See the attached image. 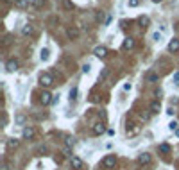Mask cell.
<instances>
[{
  "label": "cell",
  "instance_id": "6da1fadb",
  "mask_svg": "<svg viewBox=\"0 0 179 170\" xmlns=\"http://www.w3.org/2000/svg\"><path fill=\"white\" fill-rule=\"evenodd\" d=\"M40 84L45 86V88H49V86L54 84V77H52L50 73H41V75H40Z\"/></svg>",
  "mask_w": 179,
  "mask_h": 170
},
{
  "label": "cell",
  "instance_id": "7a4b0ae2",
  "mask_svg": "<svg viewBox=\"0 0 179 170\" xmlns=\"http://www.w3.org/2000/svg\"><path fill=\"white\" fill-rule=\"evenodd\" d=\"M115 165H116L115 154H109V156H106L102 159V167H104V168H115Z\"/></svg>",
  "mask_w": 179,
  "mask_h": 170
},
{
  "label": "cell",
  "instance_id": "3957f363",
  "mask_svg": "<svg viewBox=\"0 0 179 170\" xmlns=\"http://www.w3.org/2000/svg\"><path fill=\"white\" fill-rule=\"evenodd\" d=\"M21 136H23V140H32V138L36 136V129L32 127V125H27V127H23Z\"/></svg>",
  "mask_w": 179,
  "mask_h": 170
},
{
  "label": "cell",
  "instance_id": "277c9868",
  "mask_svg": "<svg viewBox=\"0 0 179 170\" xmlns=\"http://www.w3.org/2000/svg\"><path fill=\"white\" fill-rule=\"evenodd\" d=\"M52 95H50L49 92H41V95H40V102H41L43 106H49V104H52Z\"/></svg>",
  "mask_w": 179,
  "mask_h": 170
},
{
  "label": "cell",
  "instance_id": "5b68a950",
  "mask_svg": "<svg viewBox=\"0 0 179 170\" xmlns=\"http://www.w3.org/2000/svg\"><path fill=\"white\" fill-rule=\"evenodd\" d=\"M92 131H93V135H95V136H100L104 131H106V125H104L102 122H97V124H93Z\"/></svg>",
  "mask_w": 179,
  "mask_h": 170
},
{
  "label": "cell",
  "instance_id": "8992f818",
  "mask_svg": "<svg viewBox=\"0 0 179 170\" xmlns=\"http://www.w3.org/2000/svg\"><path fill=\"white\" fill-rule=\"evenodd\" d=\"M138 133H140V125H138V124H133V122L127 124V135L129 136H136Z\"/></svg>",
  "mask_w": 179,
  "mask_h": 170
},
{
  "label": "cell",
  "instance_id": "52a82bcc",
  "mask_svg": "<svg viewBox=\"0 0 179 170\" xmlns=\"http://www.w3.org/2000/svg\"><path fill=\"white\" fill-rule=\"evenodd\" d=\"M66 36H68V40H77L79 38V29L77 27H68L66 29Z\"/></svg>",
  "mask_w": 179,
  "mask_h": 170
},
{
  "label": "cell",
  "instance_id": "ba28073f",
  "mask_svg": "<svg viewBox=\"0 0 179 170\" xmlns=\"http://www.w3.org/2000/svg\"><path fill=\"white\" fill-rule=\"evenodd\" d=\"M168 52H170V54L179 52V40H177V38H174V40L168 43Z\"/></svg>",
  "mask_w": 179,
  "mask_h": 170
},
{
  "label": "cell",
  "instance_id": "9c48e42d",
  "mask_svg": "<svg viewBox=\"0 0 179 170\" xmlns=\"http://www.w3.org/2000/svg\"><path fill=\"white\" fill-rule=\"evenodd\" d=\"M6 68H7V72H16L18 70V61L16 59H9L6 63Z\"/></svg>",
  "mask_w": 179,
  "mask_h": 170
},
{
  "label": "cell",
  "instance_id": "30bf717a",
  "mask_svg": "<svg viewBox=\"0 0 179 170\" xmlns=\"http://www.w3.org/2000/svg\"><path fill=\"white\" fill-rule=\"evenodd\" d=\"M149 111L152 115H156L161 111V104H159V100H154V102H150V107H149Z\"/></svg>",
  "mask_w": 179,
  "mask_h": 170
},
{
  "label": "cell",
  "instance_id": "8fae6325",
  "mask_svg": "<svg viewBox=\"0 0 179 170\" xmlns=\"http://www.w3.org/2000/svg\"><path fill=\"white\" fill-rule=\"evenodd\" d=\"M70 165H72V168H81L82 167V159L77 156H72L70 158Z\"/></svg>",
  "mask_w": 179,
  "mask_h": 170
},
{
  "label": "cell",
  "instance_id": "7c38bea8",
  "mask_svg": "<svg viewBox=\"0 0 179 170\" xmlns=\"http://www.w3.org/2000/svg\"><path fill=\"white\" fill-rule=\"evenodd\" d=\"M93 54H95L97 57H100V59H102V57H106V56H107V49H106V47H97V49L93 50Z\"/></svg>",
  "mask_w": 179,
  "mask_h": 170
},
{
  "label": "cell",
  "instance_id": "4fadbf2b",
  "mask_svg": "<svg viewBox=\"0 0 179 170\" xmlns=\"http://www.w3.org/2000/svg\"><path fill=\"white\" fill-rule=\"evenodd\" d=\"M138 163L140 165H149L150 163V154H147V152L140 154V156H138Z\"/></svg>",
  "mask_w": 179,
  "mask_h": 170
},
{
  "label": "cell",
  "instance_id": "5bb4252c",
  "mask_svg": "<svg viewBox=\"0 0 179 170\" xmlns=\"http://www.w3.org/2000/svg\"><path fill=\"white\" fill-rule=\"evenodd\" d=\"M133 47H134V40H133V38H125L124 43H122V49H124V50H131Z\"/></svg>",
  "mask_w": 179,
  "mask_h": 170
},
{
  "label": "cell",
  "instance_id": "9a60e30c",
  "mask_svg": "<svg viewBox=\"0 0 179 170\" xmlns=\"http://www.w3.org/2000/svg\"><path fill=\"white\" fill-rule=\"evenodd\" d=\"M75 143H77V140H75L73 136H66V138H64V145H66V149H72Z\"/></svg>",
  "mask_w": 179,
  "mask_h": 170
},
{
  "label": "cell",
  "instance_id": "2e32d148",
  "mask_svg": "<svg viewBox=\"0 0 179 170\" xmlns=\"http://www.w3.org/2000/svg\"><path fill=\"white\" fill-rule=\"evenodd\" d=\"M6 145H7V149H16V147L20 145V140H16V138H9Z\"/></svg>",
  "mask_w": 179,
  "mask_h": 170
},
{
  "label": "cell",
  "instance_id": "e0dca14e",
  "mask_svg": "<svg viewBox=\"0 0 179 170\" xmlns=\"http://www.w3.org/2000/svg\"><path fill=\"white\" fill-rule=\"evenodd\" d=\"M32 31H34V27H32L31 23H25V25L21 27V34H23V36H29V34H32Z\"/></svg>",
  "mask_w": 179,
  "mask_h": 170
},
{
  "label": "cell",
  "instance_id": "ac0fdd59",
  "mask_svg": "<svg viewBox=\"0 0 179 170\" xmlns=\"http://www.w3.org/2000/svg\"><path fill=\"white\" fill-rule=\"evenodd\" d=\"M77 93H79L77 86H73V88L70 90V97H68V99H70V102H75V100H77Z\"/></svg>",
  "mask_w": 179,
  "mask_h": 170
},
{
  "label": "cell",
  "instance_id": "d6986e66",
  "mask_svg": "<svg viewBox=\"0 0 179 170\" xmlns=\"http://www.w3.org/2000/svg\"><path fill=\"white\" fill-rule=\"evenodd\" d=\"M40 57H41V61H49L50 50H49V49H41V52H40Z\"/></svg>",
  "mask_w": 179,
  "mask_h": 170
},
{
  "label": "cell",
  "instance_id": "ffe728a7",
  "mask_svg": "<svg viewBox=\"0 0 179 170\" xmlns=\"http://www.w3.org/2000/svg\"><path fill=\"white\" fill-rule=\"evenodd\" d=\"M14 6L18 7V9H25V7H29V2L27 0H16V4Z\"/></svg>",
  "mask_w": 179,
  "mask_h": 170
},
{
  "label": "cell",
  "instance_id": "44dd1931",
  "mask_svg": "<svg viewBox=\"0 0 179 170\" xmlns=\"http://www.w3.org/2000/svg\"><path fill=\"white\" fill-rule=\"evenodd\" d=\"M63 7L66 9V11H72L75 6H73V2H70V0H63Z\"/></svg>",
  "mask_w": 179,
  "mask_h": 170
},
{
  "label": "cell",
  "instance_id": "7402d4cb",
  "mask_svg": "<svg viewBox=\"0 0 179 170\" xmlns=\"http://www.w3.org/2000/svg\"><path fill=\"white\" fill-rule=\"evenodd\" d=\"M140 25H142V27H147V25H149V16H140Z\"/></svg>",
  "mask_w": 179,
  "mask_h": 170
},
{
  "label": "cell",
  "instance_id": "603a6c76",
  "mask_svg": "<svg viewBox=\"0 0 179 170\" xmlns=\"http://www.w3.org/2000/svg\"><path fill=\"white\" fill-rule=\"evenodd\" d=\"M158 79H159V75H158V73H149V77H147V81H149V83H156Z\"/></svg>",
  "mask_w": 179,
  "mask_h": 170
},
{
  "label": "cell",
  "instance_id": "cb8c5ba5",
  "mask_svg": "<svg viewBox=\"0 0 179 170\" xmlns=\"http://www.w3.org/2000/svg\"><path fill=\"white\" fill-rule=\"evenodd\" d=\"M14 122H16V124H20V125H23V124H25V116H23V115H18V116L14 118Z\"/></svg>",
  "mask_w": 179,
  "mask_h": 170
},
{
  "label": "cell",
  "instance_id": "d4e9b609",
  "mask_svg": "<svg viewBox=\"0 0 179 170\" xmlns=\"http://www.w3.org/2000/svg\"><path fill=\"white\" fill-rule=\"evenodd\" d=\"M159 152H163V154H167V152H170V145H167V143H163V145L159 147Z\"/></svg>",
  "mask_w": 179,
  "mask_h": 170
},
{
  "label": "cell",
  "instance_id": "484cf974",
  "mask_svg": "<svg viewBox=\"0 0 179 170\" xmlns=\"http://www.w3.org/2000/svg\"><path fill=\"white\" fill-rule=\"evenodd\" d=\"M127 4H129V7H136V6H140V0H127Z\"/></svg>",
  "mask_w": 179,
  "mask_h": 170
},
{
  "label": "cell",
  "instance_id": "4316f807",
  "mask_svg": "<svg viewBox=\"0 0 179 170\" xmlns=\"http://www.w3.org/2000/svg\"><path fill=\"white\" fill-rule=\"evenodd\" d=\"M168 129H170V131H176V129H177V124H176V122H170V124H168Z\"/></svg>",
  "mask_w": 179,
  "mask_h": 170
},
{
  "label": "cell",
  "instance_id": "83f0119b",
  "mask_svg": "<svg viewBox=\"0 0 179 170\" xmlns=\"http://www.w3.org/2000/svg\"><path fill=\"white\" fill-rule=\"evenodd\" d=\"M152 40H154V41H159V40H161V34H159V32H154Z\"/></svg>",
  "mask_w": 179,
  "mask_h": 170
},
{
  "label": "cell",
  "instance_id": "f1b7e54d",
  "mask_svg": "<svg viewBox=\"0 0 179 170\" xmlns=\"http://www.w3.org/2000/svg\"><path fill=\"white\" fill-rule=\"evenodd\" d=\"M97 20H99V21L104 20V13H102V11H100V13H97Z\"/></svg>",
  "mask_w": 179,
  "mask_h": 170
},
{
  "label": "cell",
  "instance_id": "f546056e",
  "mask_svg": "<svg viewBox=\"0 0 179 170\" xmlns=\"http://www.w3.org/2000/svg\"><path fill=\"white\" fill-rule=\"evenodd\" d=\"M90 68H92L90 64H84V66H82V72H84V73H88V72H90Z\"/></svg>",
  "mask_w": 179,
  "mask_h": 170
},
{
  "label": "cell",
  "instance_id": "4dcf8cb0",
  "mask_svg": "<svg viewBox=\"0 0 179 170\" xmlns=\"http://www.w3.org/2000/svg\"><path fill=\"white\" fill-rule=\"evenodd\" d=\"M32 4H34L36 7H40V6H41V4H43V0H34V2H32Z\"/></svg>",
  "mask_w": 179,
  "mask_h": 170
},
{
  "label": "cell",
  "instance_id": "1f68e13d",
  "mask_svg": "<svg viewBox=\"0 0 179 170\" xmlns=\"http://www.w3.org/2000/svg\"><path fill=\"white\" fill-rule=\"evenodd\" d=\"M127 90H131V83H125V84H124V92H127Z\"/></svg>",
  "mask_w": 179,
  "mask_h": 170
},
{
  "label": "cell",
  "instance_id": "d6a6232c",
  "mask_svg": "<svg viewBox=\"0 0 179 170\" xmlns=\"http://www.w3.org/2000/svg\"><path fill=\"white\" fill-rule=\"evenodd\" d=\"M167 113H168V115H170V116H172V115H174V113H176V111H174V107H168V109H167Z\"/></svg>",
  "mask_w": 179,
  "mask_h": 170
},
{
  "label": "cell",
  "instance_id": "836d02e7",
  "mask_svg": "<svg viewBox=\"0 0 179 170\" xmlns=\"http://www.w3.org/2000/svg\"><path fill=\"white\" fill-rule=\"evenodd\" d=\"M174 79H176V83L179 84V73H176V77H174Z\"/></svg>",
  "mask_w": 179,
  "mask_h": 170
},
{
  "label": "cell",
  "instance_id": "e575fe53",
  "mask_svg": "<svg viewBox=\"0 0 179 170\" xmlns=\"http://www.w3.org/2000/svg\"><path fill=\"white\" fill-rule=\"evenodd\" d=\"M7 4H16V0H6Z\"/></svg>",
  "mask_w": 179,
  "mask_h": 170
},
{
  "label": "cell",
  "instance_id": "d590c367",
  "mask_svg": "<svg viewBox=\"0 0 179 170\" xmlns=\"http://www.w3.org/2000/svg\"><path fill=\"white\" fill-rule=\"evenodd\" d=\"M152 2H156V4H159V2H163V0H152Z\"/></svg>",
  "mask_w": 179,
  "mask_h": 170
},
{
  "label": "cell",
  "instance_id": "8d00e7d4",
  "mask_svg": "<svg viewBox=\"0 0 179 170\" xmlns=\"http://www.w3.org/2000/svg\"><path fill=\"white\" fill-rule=\"evenodd\" d=\"M2 170H7V165H4V167H2Z\"/></svg>",
  "mask_w": 179,
  "mask_h": 170
}]
</instances>
